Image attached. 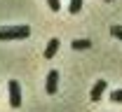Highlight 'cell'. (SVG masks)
<instances>
[{
    "label": "cell",
    "mask_w": 122,
    "mask_h": 112,
    "mask_svg": "<svg viewBox=\"0 0 122 112\" xmlns=\"http://www.w3.org/2000/svg\"><path fill=\"white\" fill-rule=\"evenodd\" d=\"M30 35L28 26H7V28H0V40H24Z\"/></svg>",
    "instance_id": "cell-1"
},
{
    "label": "cell",
    "mask_w": 122,
    "mask_h": 112,
    "mask_svg": "<svg viewBox=\"0 0 122 112\" xmlns=\"http://www.w3.org/2000/svg\"><path fill=\"white\" fill-rule=\"evenodd\" d=\"M10 105L12 108H19L21 105V89H19V82L16 80L10 82Z\"/></svg>",
    "instance_id": "cell-2"
},
{
    "label": "cell",
    "mask_w": 122,
    "mask_h": 112,
    "mask_svg": "<svg viewBox=\"0 0 122 112\" xmlns=\"http://www.w3.org/2000/svg\"><path fill=\"white\" fill-rule=\"evenodd\" d=\"M106 89H108V82L106 80H99L94 86H92V94H89V98L96 103V100H101V96L106 94Z\"/></svg>",
    "instance_id": "cell-3"
},
{
    "label": "cell",
    "mask_w": 122,
    "mask_h": 112,
    "mask_svg": "<svg viewBox=\"0 0 122 112\" xmlns=\"http://www.w3.org/2000/svg\"><path fill=\"white\" fill-rule=\"evenodd\" d=\"M56 86H59V72L56 70H49L47 72V84H45L47 94H56Z\"/></svg>",
    "instance_id": "cell-4"
},
{
    "label": "cell",
    "mask_w": 122,
    "mask_h": 112,
    "mask_svg": "<svg viewBox=\"0 0 122 112\" xmlns=\"http://www.w3.org/2000/svg\"><path fill=\"white\" fill-rule=\"evenodd\" d=\"M59 47H61V42L54 37V40H49V45H47V49H45V58H54V54L59 51Z\"/></svg>",
    "instance_id": "cell-5"
},
{
    "label": "cell",
    "mask_w": 122,
    "mask_h": 112,
    "mask_svg": "<svg viewBox=\"0 0 122 112\" xmlns=\"http://www.w3.org/2000/svg\"><path fill=\"white\" fill-rule=\"evenodd\" d=\"M71 47H73V51H85V49L92 47V40H73Z\"/></svg>",
    "instance_id": "cell-6"
},
{
    "label": "cell",
    "mask_w": 122,
    "mask_h": 112,
    "mask_svg": "<svg viewBox=\"0 0 122 112\" xmlns=\"http://www.w3.org/2000/svg\"><path fill=\"white\" fill-rule=\"evenodd\" d=\"M82 9V0H71V5H68V12L71 14H77Z\"/></svg>",
    "instance_id": "cell-7"
},
{
    "label": "cell",
    "mask_w": 122,
    "mask_h": 112,
    "mask_svg": "<svg viewBox=\"0 0 122 112\" xmlns=\"http://www.w3.org/2000/svg\"><path fill=\"white\" fill-rule=\"evenodd\" d=\"M110 35L117 37V40H122V26H113V28H110Z\"/></svg>",
    "instance_id": "cell-8"
},
{
    "label": "cell",
    "mask_w": 122,
    "mask_h": 112,
    "mask_svg": "<svg viewBox=\"0 0 122 112\" xmlns=\"http://www.w3.org/2000/svg\"><path fill=\"white\" fill-rule=\"evenodd\" d=\"M110 100H113V103H122V89L113 91V94H110Z\"/></svg>",
    "instance_id": "cell-9"
},
{
    "label": "cell",
    "mask_w": 122,
    "mask_h": 112,
    "mask_svg": "<svg viewBox=\"0 0 122 112\" xmlns=\"http://www.w3.org/2000/svg\"><path fill=\"white\" fill-rule=\"evenodd\" d=\"M47 5H49V9H52V12H59V7H61L59 0H47Z\"/></svg>",
    "instance_id": "cell-10"
},
{
    "label": "cell",
    "mask_w": 122,
    "mask_h": 112,
    "mask_svg": "<svg viewBox=\"0 0 122 112\" xmlns=\"http://www.w3.org/2000/svg\"><path fill=\"white\" fill-rule=\"evenodd\" d=\"M106 2H113V0H106Z\"/></svg>",
    "instance_id": "cell-11"
}]
</instances>
